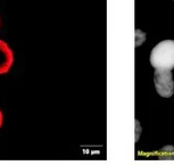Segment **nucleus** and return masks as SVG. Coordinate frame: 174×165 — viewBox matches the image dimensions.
<instances>
[{
  "mask_svg": "<svg viewBox=\"0 0 174 165\" xmlns=\"http://www.w3.org/2000/svg\"><path fill=\"white\" fill-rule=\"evenodd\" d=\"M150 64L155 70L174 69V40H164L150 53Z\"/></svg>",
  "mask_w": 174,
  "mask_h": 165,
  "instance_id": "obj_1",
  "label": "nucleus"
},
{
  "mask_svg": "<svg viewBox=\"0 0 174 165\" xmlns=\"http://www.w3.org/2000/svg\"><path fill=\"white\" fill-rule=\"evenodd\" d=\"M154 83L159 96L165 98L173 96L174 81L170 70H156L154 73Z\"/></svg>",
  "mask_w": 174,
  "mask_h": 165,
  "instance_id": "obj_2",
  "label": "nucleus"
},
{
  "mask_svg": "<svg viewBox=\"0 0 174 165\" xmlns=\"http://www.w3.org/2000/svg\"><path fill=\"white\" fill-rule=\"evenodd\" d=\"M14 62V54L10 47L3 40H0V74L9 71Z\"/></svg>",
  "mask_w": 174,
  "mask_h": 165,
  "instance_id": "obj_3",
  "label": "nucleus"
},
{
  "mask_svg": "<svg viewBox=\"0 0 174 165\" xmlns=\"http://www.w3.org/2000/svg\"><path fill=\"white\" fill-rule=\"evenodd\" d=\"M3 113L0 111V126L3 125Z\"/></svg>",
  "mask_w": 174,
  "mask_h": 165,
  "instance_id": "obj_4",
  "label": "nucleus"
}]
</instances>
